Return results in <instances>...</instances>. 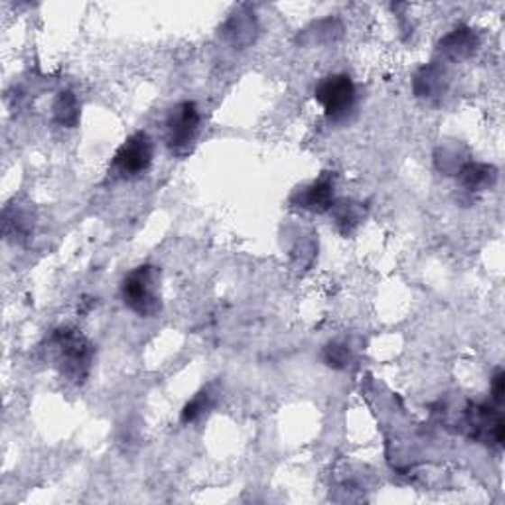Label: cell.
I'll list each match as a JSON object with an SVG mask.
<instances>
[{"label":"cell","mask_w":505,"mask_h":505,"mask_svg":"<svg viewBox=\"0 0 505 505\" xmlns=\"http://www.w3.org/2000/svg\"><path fill=\"white\" fill-rule=\"evenodd\" d=\"M3 224H5V237L14 239V241H24L30 237L32 229H34V221H32L30 214L20 207L8 206L3 214Z\"/></svg>","instance_id":"12"},{"label":"cell","mask_w":505,"mask_h":505,"mask_svg":"<svg viewBox=\"0 0 505 505\" xmlns=\"http://www.w3.org/2000/svg\"><path fill=\"white\" fill-rule=\"evenodd\" d=\"M292 204L312 214H328L335 204L334 174L324 172L318 180L298 188L292 196Z\"/></svg>","instance_id":"7"},{"label":"cell","mask_w":505,"mask_h":505,"mask_svg":"<svg viewBox=\"0 0 505 505\" xmlns=\"http://www.w3.org/2000/svg\"><path fill=\"white\" fill-rule=\"evenodd\" d=\"M413 89L418 99H425L428 103H438L448 89V73L446 69L438 66V63H430L418 73L413 79Z\"/></svg>","instance_id":"8"},{"label":"cell","mask_w":505,"mask_h":505,"mask_svg":"<svg viewBox=\"0 0 505 505\" xmlns=\"http://www.w3.org/2000/svg\"><path fill=\"white\" fill-rule=\"evenodd\" d=\"M121 298L124 307L141 318H154L162 310L161 271L154 265L133 269L121 282Z\"/></svg>","instance_id":"2"},{"label":"cell","mask_w":505,"mask_h":505,"mask_svg":"<svg viewBox=\"0 0 505 505\" xmlns=\"http://www.w3.org/2000/svg\"><path fill=\"white\" fill-rule=\"evenodd\" d=\"M322 357H324L326 365L334 367V370H345V367L352 362V352L345 344L332 342L324 347Z\"/></svg>","instance_id":"16"},{"label":"cell","mask_w":505,"mask_h":505,"mask_svg":"<svg viewBox=\"0 0 505 505\" xmlns=\"http://www.w3.org/2000/svg\"><path fill=\"white\" fill-rule=\"evenodd\" d=\"M152 161L154 141L149 133L139 131L131 134L115 152L109 166V176L115 180H134V178H141L149 172Z\"/></svg>","instance_id":"3"},{"label":"cell","mask_w":505,"mask_h":505,"mask_svg":"<svg viewBox=\"0 0 505 505\" xmlns=\"http://www.w3.org/2000/svg\"><path fill=\"white\" fill-rule=\"evenodd\" d=\"M48 354L58 372L69 383L83 385L87 381L93 367L95 347L93 344L76 328H58L48 338Z\"/></svg>","instance_id":"1"},{"label":"cell","mask_w":505,"mask_h":505,"mask_svg":"<svg viewBox=\"0 0 505 505\" xmlns=\"http://www.w3.org/2000/svg\"><path fill=\"white\" fill-rule=\"evenodd\" d=\"M314 99L322 105L326 119L332 123L345 121L355 109V83L345 73H334L316 86Z\"/></svg>","instance_id":"4"},{"label":"cell","mask_w":505,"mask_h":505,"mask_svg":"<svg viewBox=\"0 0 505 505\" xmlns=\"http://www.w3.org/2000/svg\"><path fill=\"white\" fill-rule=\"evenodd\" d=\"M255 34H257L255 18L251 14H241V13L231 16L225 23L224 30H221V36H224L229 44H234L237 48L251 44V41L255 40Z\"/></svg>","instance_id":"11"},{"label":"cell","mask_w":505,"mask_h":505,"mask_svg":"<svg viewBox=\"0 0 505 505\" xmlns=\"http://www.w3.org/2000/svg\"><path fill=\"white\" fill-rule=\"evenodd\" d=\"M458 180L468 192H483L491 189L498 182V170L491 164L482 162H466L458 170Z\"/></svg>","instance_id":"10"},{"label":"cell","mask_w":505,"mask_h":505,"mask_svg":"<svg viewBox=\"0 0 505 505\" xmlns=\"http://www.w3.org/2000/svg\"><path fill=\"white\" fill-rule=\"evenodd\" d=\"M466 430L470 438L486 446H503L505 442V420L498 407L472 405L466 410Z\"/></svg>","instance_id":"6"},{"label":"cell","mask_w":505,"mask_h":505,"mask_svg":"<svg viewBox=\"0 0 505 505\" xmlns=\"http://www.w3.org/2000/svg\"><path fill=\"white\" fill-rule=\"evenodd\" d=\"M212 407H214V391H212V387H206L199 393H196L194 399H189V401L184 405L182 415H180L182 425L196 423V420L202 417L204 413H207V410Z\"/></svg>","instance_id":"15"},{"label":"cell","mask_w":505,"mask_h":505,"mask_svg":"<svg viewBox=\"0 0 505 505\" xmlns=\"http://www.w3.org/2000/svg\"><path fill=\"white\" fill-rule=\"evenodd\" d=\"M503 397H505V373L503 370H498L496 375L491 379V401L496 407L503 405Z\"/></svg>","instance_id":"17"},{"label":"cell","mask_w":505,"mask_h":505,"mask_svg":"<svg viewBox=\"0 0 505 505\" xmlns=\"http://www.w3.org/2000/svg\"><path fill=\"white\" fill-rule=\"evenodd\" d=\"M330 212L334 214L335 225H338V229L344 235H352L357 229V225L363 221L362 206L352 202V199H342V202H335Z\"/></svg>","instance_id":"13"},{"label":"cell","mask_w":505,"mask_h":505,"mask_svg":"<svg viewBox=\"0 0 505 505\" xmlns=\"http://www.w3.org/2000/svg\"><path fill=\"white\" fill-rule=\"evenodd\" d=\"M54 121L66 129H73L79 123V101L73 91H60L54 101Z\"/></svg>","instance_id":"14"},{"label":"cell","mask_w":505,"mask_h":505,"mask_svg":"<svg viewBox=\"0 0 505 505\" xmlns=\"http://www.w3.org/2000/svg\"><path fill=\"white\" fill-rule=\"evenodd\" d=\"M202 115L194 101H180L166 115V146L170 152L184 156L189 151L199 134Z\"/></svg>","instance_id":"5"},{"label":"cell","mask_w":505,"mask_h":505,"mask_svg":"<svg viewBox=\"0 0 505 505\" xmlns=\"http://www.w3.org/2000/svg\"><path fill=\"white\" fill-rule=\"evenodd\" d=\"M480 46V38L472 28H456L448 36L438 41V51L442 58L460 61L470 58Z\"/></svg>","instance_id":"9"}]
</instances>
